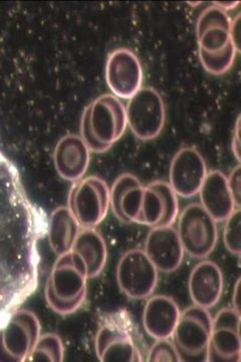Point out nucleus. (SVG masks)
I'll use <instances>...</instances> for the list:
<instances>
[{
	"label": "nucleus",
	"instance_id": "20",
	"mask_svg": "<svg viewBox=\"0 0 241 362\" xmlns=\"http://www.w3.org/2000/svg\"><path fill=\"white\" fill-rule=\"evenodd\" d=\"M71 251L80 255L87 267L88 278L98 277L104 270L108 250L104 238L95 228H82Z\"/></svg>",
	"mask_w": 241,
	"mask_h": 362
},
{
	"label": "nucleus",
	"instance_id": "9",
	"mask_svg": "<svg viewBox=\"0 0 241 362\" xmlns=\"http://www.w3.org/2000/svg\"><path fill=\"white\" fill-rule=\"evenodd\" d=\"M128 127L142 141L156 139L166 121L165 104L158 90L152 87H142L129 99Z\"/></svg>",
	"mask_w": 241,
	"mask_h": 362
},
{
	"label": "nucleus",
	"instance_id": "31",
	"mask_svg": "<svg viewBox=\"0 0 241 362\" xmlns=\"http://www.w3.org/2000/svg\"><path fill=\"white\" fill-rule=\"evenodd\" d=\"M240 279H238L237 282H236L235 290H233V308L235 309L236 311L240 312Z\"/></svg>",
	"mask_w": 241,
	"mask_h": 362
},
{
	"label": "nucleus",
	"instance_id": "18",
	"mask_svg": "<svg viewBox=\"0 0 241 362\" xmlns=\"http://www.w3.org/2000/svg\"><path fill=\"white\" fill-rule=\"evenodd\" d=\"M177 302L167 295L148 298L143 312V326L147 334L155 340L169 339L180 317Z\"/></svg>",
	"mask_w": 241,
	"mask_h": 362
},
{
	"label": "nucleus",
	"instance_id": "32",
	"mask_svg": "<svg viewBox=\"0 0 241 362\" xmlns=\"http://www.w3.org/2000/svg\"><path fill=\"white\" fill-rule=\"evenodd\" d=\"M240 4V2H216V6L221 7L223 11H228L235 8Z\"/></svg>",
	"mask_w": 241,
	"mask_h": 362
},
{
	"label": "nucleus",
	"instance_id": "29",
	"mask_svg": "<svg viewBox=\"0 0 241 362\" xmlns=\"http://www.w3.org/2000/svg\"><path fill=\"white\" fill-rule=\"evenodd\" d=\"M229 33H230L231 44H233V47H235L236 51H237V52H240V14H238V16H236L235 20L231 21L230 30H229Z\"/></svg>",
	"mask_w": 241,
	"mask_h": 362
},
{
	"label": "nucleus",
	"instance_id": "3",
	"mask_svg": "<svg viewBox=\"0 0 241 362\" xmlns=\"http://www.w3.org/2000/svg\"><path fill=\"white\" fill-rule=\"evenodd\" d=\"M127 127L125 105L114 95L105 94L83 111L80 136L90 152L104 153L123 137Z\"/></svg>",
	"mask_w": 241,
	"mask_h": 362
},
{
	"label": "nucleus",
	"instance_id": "4",
	"mask_svg": "<svg viewBox=\"0 0 241 362\" xmlns=\"http://www.w3.org/2000/svg\"><path fill=\"white\" fill-rule=\"evenodd\" d=\"M88 273L80 255H61L52 267L45 286V300L59 315H70L82 307L87 297Z\"/></svg>",
	"mask_w": 241,
	"mask_h": 362
},
{
	"label": "nucleus",
	"instance_id": "16",
	"mask_svg": "<svg viewBox=\"0 0 241 362\" xmlns=\"http://www.w3.org/2000/svg\"><path fill=\"white\" fill-rule=\"evenodd\" d=\"M188 289L191 300L196 306L213 308L221 301L224 290V278L221 267L204 259L191 271Z\"/></svg>",
	"mask_w": 241,
	"mask_h": 362
},
{
	"label": "nucleus",
	"instance_id": "28",
	"mask_svg": "<svg viewBox=\"0 0 241 362\" xmlns=\"http://www.w3.org/2000/svg\"><path fill=\"white\" fill-rule=\"evenodd\" d=\"M228 180L229 188H230L231 194L236 204V206L240 207V185H241V173L240 165L236 166L230 173Z\"/></svg>",
	"mask_w": 241,
	"mask_h": 362
},
{
	"label": "nucleus",
	"instance_id": "7",
	"mask_svg": "<svg viewBox=\"0 0 241 362\" xmlns=\"http://www.w3.org/2000/svg\"><path fill=\"white\" fill-rule=\"evenodd\" d=\"M68 209L81 228L99 226L110 209V188L106 181L98 176L76 181L69 194Z\"/></svg>",
	"mask_w": 241,
	"mask_h": 362
},
{
	"label": "nucleus",
	"instance_id": "10",
	"mask_svg": "<svg viewBox=\"0 0 241 362\" xmlns=\"http://www.w3.org/2000/svg\"><path fill=\"white\" fill-rule=\"evenodd\" d=\"M158 273L144 250H130L122 256L117 266V282L126 296L145 300L155 292Z\"/></svg>",
	"mask_w": 241,
	"mask_h": 362
},
{
	"label": "nucleus",
	"instance_id": "24",
	"mask_svg": "<svg viewBox=\"0 0 241 362\" xmlns=\"http://www.w3.org/2000/svg\"><path fill=\"white\" fill-rule=\"evenodd\" d=\"M226 28H214L205 30L198 35V45L200 51L205 52H219L231 44L230 33Z\"/></svg>",
	"mask_w": 241,
	"mask_h": 362
},
{
	"label": "nucleus",
	"instance_id": "12",
	"mask_svg": "<svg viewBox=\"0 0 241 362\" xmlns=\"http://www.w3.org/2000/svg\"><path fill=\"white\" fill-rule=\"evenodd\" d=\"M105 76L112 95L124 100L130 99L142 88L144 78L140 59L125 47L109 54Z\"/></svg>",
	"mask_w": 241,
	"mask_h": 362
},
{
	"label": "nucleus",
	"instance_id": "25",
	"mask_svg": "<svg viewBox=\"0 0 241 362\" xmlns=\"http://www.w3.org/2000/svg\"><path fill=\"white\" fill-rule=\"evenodd\" d=\"M223 243L230 254L240 257L241 254V211L236 209L228 220L223 230Z\"/></svg>",
	"mask_w": 241,
	"mask_h": 362
},
{
	"label": "nucleus",
	"instance_id": "11",
	"mask_svg": "<svg viewBox=\"0 0 241 362\" xmlns=\"http://www.w3.org/2000/svg\"><path fill=\"white\" fill-rule=\"evenodd\" d=\"M240 312L226 307L212 318L207 361L240 362Z\"/></svg>",
	"mask_w": 241,
	"mask_h": 362
},
{
	"label": "nucleus",
	"instance_id": "2",
	"mask_svg": "<svg viewBox=\"0 0 241 362\" xmlns=\"http://www.w3.org/2000/svg\"><path fill=\"white\" fill-rule=\"evenodd\" d=\"M110 206L122 223L151 226H173L179 216L178 195L165 181L147 187L131 173L122 175L110 188Z\"/></svg>",
	"mask_w": 241,
	"mask_h": 362
},
{
	"label": "nucleus",
	"instance_id": "23",
	"mask_svg": "<svg viewBox=\"0 0 241 362\" xmlns=\"http://www.w3.org/2000/svg\"><path fill=\"white\" fill-rule=\"evenodd\" d=\"M236 54L235 47L233 44L219 52H205L199 49V59L205 71L211 75L221 76L228 73L235 64Z\"/></svg>",
	"mask_w": 241,
	"mask_h": 362
},
{
	"label": "nucleus",
	"instance_id": "14",
	"mask_svg": "<svg viewBox=\"0 0 241 362\" xmlns=\"http://www.w3.org/2000/svg\"><path fill=\"white\" fill-rule=\"evenodd\" d=\"M95 354L102 362L142 361L137 345L127 328L114 319L100 326L95 335Z\"/></svg>",
	"mask_w": 241,
	"mask_h": 362
},
{
	"label": "nucleus",
	"instance_id": "13",
	"mask_svg": "<svg viewBox=\"0 0 241 362\" xmlns=\"http://www.w3.org/2000/svg\"><path fill=\"white\" fill-rule=\"evenodd\" d=\"M207 173L201 153L194 147H184L172 159L168 183L178 197L190 199L198 194Z\"/></svg>",
	"mask_w": 241,
	"mask_h": 362
},
{
	"label": "nucleus",
	"instance_id": "5",
	"mask_svg": "<svg viewBox=\"0 0 241 362\" xmlns=\"http://www.w3.org/2000/svg\"><path fill=\"white\" fill-rule=\"evenodd\" d=\"M211 329L212 316L207 309L193 305L180 314L171 338L181 361H207Z\"/></svg>",
	"mask_w": 241,
	"mask_h": 362
},
{
	"label": "nucleus",
	"instance_id": "19",
	"mask_svg": "<svg viewBox=\"0 0 241 362\" xmlns=\"http://www.w3.org/2000/svg\"><path fill=\"white\" fill-rule=\"evenodd\" d=\"M198 194L200 204L216 223L225 221L236 209H240L236 206L228 176L223 171H208Z\"/></svg>",
	"mask_w": 241,
	"mask_h": 362
},
{
	"label": "nucleus",
	"instance_id": "26",
	"mask_svg": "<svg viewBox=\"0 0 241 362\" xmlns=\"http://www.w3.org/2000/svg\"><path fill=\"white\" fill-rule=\"evenodd\" d=\"M230 25L231 20L228 11H223L217 6L207 7L198 18L197 37L209 28H223L230 30Z\"/></svg>",
	"mask_w": 241,
	"mask_h": 362
},
{
	"label": "nucleus",
	"instance_id": "22",
	"mask_svg": "<svg viewBox=\"0 0 241 362\" xmlns=\"http://www.w3.org/2000/svg\"><path fill=\"white\" fill-rule=\"evenodd\" d=\"M64 357L63 340L54 333L40 335L26 361L61 362Z\"/></svg>",
	"mask_w": 241,
	"mask_h": 362
},
{
	"label": "nucleus",
	"instance_id": "1",
	"mask_svg": "<svg viewBox=\"0 0 241 362\" xmlns=\"http://www.w3.org/2000/svg\"><path fill=\"white\" fill-rule=\"evenodd\" d=\"M42 230L18 169L0 152V327L37 289Z\"/></svg>",
	"mask_w": 241,
	"mask_h": 362
},
{
	"label": "nucleus",
	"instance_id": "30",
	"mask_svg": "<svg viewBox=\"0 0 241 362\" xmlns=\"http://www.w3.org/2000/svg\"><path fill=\"white\" fill-rule=\"evenodd\" d=\"M240 118H238L237 123L235 130V136H233V153L237 159L240 161Z\"/></svg>",
	"mask_w": 241,
	"mask_h": 362
},
{
	"label": "nucleus",
	"instance_id": "15",
	"mask_svg": "<svg viewBox=\"0 0 241 362\" xmlns=\"http://www.w3.org/2000/svg\"><path fill=\"white\" fill-rule=\"evenodd\" d=\"M145 252L161 273H172L180 268L185 252L173 226H155L148 233Z\"/></svg>",
	"mask_w": 241,
	"mask_h": 362
},
{
	"label": "nucleus",
	"instance_id": "17",
	"mask_svg": "<svg viewBox=\"0 0 241 362\" xmlns=\"http://www.w3.org/2000/svg\"><path fill=\"white\" fill-rule=\"evenodd\" d=\"M90 151L81 136L66 135L57 143L54 153V168L64 180L76 182L87 173Z\"/></svg>",
	"mask_w": 241,
	"mask_h": 362
},
{
	"label": "nucleus",
	"instance_id": "8",
	"mask_svg": "<svg viewBox=\"0 0 241 362\" xmlns=\"http://www.w3.org/2000/svg\"><path fill=\"white\" fill-rule=\"evenodd\" d=\"M40 337L37 316L18 309L0 327V362L26 361Z\"/></svg>",
	"mask_w": 241,
	"mask_h": 362
},
{
	"label": "nucleus",
	"instance_id": "21",
	"mask_svg": "<svg viewBox=\"0 0 241 362\" xmlns=\"http://www.w3.org/2000/svg\"><path fill=\"white\" fill-rule=\"evenodd\" d=\"M81 226L68 206H59L52 211L47 226L49 246L57 256L71 251Z\"/></svg>",
	"mask_w": 241,
	"mask_h": 362
},
{
	"label": "nucleus",
	"instance_id": "6",
	"mask_svg": "<svg viewBox=\"0 0 241 362\" xmlns=\"http://www.w3.org/2000/svg\"><path fill=\"white\" fill-rule=\"evenodd\" d=\"M176 230L185 254L191 258L206 259L218 242L217 223L200 204H191L179 214Z\"/></svg>",
	"mask_w": 241,
	"mask_h": 362
},
{
	"label": "nucleus",
	"instance_id": "27",
	"mask_svg": "<svg viewBox=\"0 0 241 362\" xmlns=\"http://www.w3.org/2000/svg\"><path fill=\"white\" fill-rule=\"evenodd\" d=\"M147 361L149 362H179L180 357L173 342L169 339H159L153 344L148 354Z\"/></svg>",
	"mask_w": 241,
	"mask_h": 362
}]
</instances>
